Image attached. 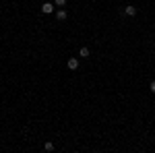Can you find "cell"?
<instances>
[{
	"label": "cell",
	"mask_w": 155,
	"mask_h": 153,
	"mask_svg": "<svg viewBox=\"0 0 155 153\" xmlns=\"http://www.w3.org/2000/svg\"><path fill=\"white\" fill-rule=\"evenodd\" d=\"M54 6H56V4H52V2H44V4H41V12H44V15H50V12H54Z\"/></svg>",
	"instance_id": "obj_1"
},
{
	"label": "cell",
	"mask_w": 155,
	"mask_h": 153,
	"mask_svg": "<svg viewBox=\"0 0 155 153\" xmlns=\"http://www.w3.org/2000/svg\"><path fill=\"white\" fill-rule=\"evenodd\" d=\"M137 12H139V8H137V6H132V4L124 6V15H128V17H137Z\"/></svg>",
	"instance_id": "obj_2"
},
{
	"label": "cell",
	"mask_w": 155,
	"mask_h": 153,
	"mask_svg": "<svg viewBox=\"0 0 155 153\" xmlns=\"http://www.w3.org/2000/svg\"><path fill=\"white\" fill-rule=\"evenodd\" d=\"M66 66H68L71 71H77V68H79V60H77V58H68Z\"/></svg>",
	"instance_id": "obj_3"
},
{
	"label": "cell",
	"mask_w": 155,
	"mask_h": 153,
	"mask_svg": "<svg viewBox=\"0 0 155 153\" xmlns=\"http://www.w3.org/2000/svg\"><path fill=\"white\" fill-rule=\"evenodd\" d=\"M66 17H68V12L64 11V8L56 11V19H58V21H66Z\"/></svg>",
	"instance_id": "obj_4"
},
{
	"label": "cell",
	"mask_w": 155,
	"mask_h": 153,
	"mask_svg": "<svg viewBox=\"0 0 155 153\" xmlns=\"http://www.w3.org/2000/svg\"><path fill=\"white\" fill-rule=\"evenodd\" d=\"M79 56H81V58H89V56H91V52H89V48H87V46H83L81 50H79Z\"/></svg>",
	"instance_id": "obj_5"
},
{
	"label": "cell",
	"mask_w": 155,
	"mask_h": 153,
	"mask_svg": "<svg viewBox=\"0 0 155 153\" xmlns=\"http://www.w3.org/2000/svg\"><path fill=\"white\" fill-rule=\"evenodd\" d=\"M44 149H46V151H54V149H56V145H54L52 141H48L46 145H44Z\"/></svg>",
	"instance_id": "obj_6"
},
{
	"label": "cell",
	"mask_w": 155,
	"mask_h": 153,
	"mask_svg": "<svg viewBox=\"0 0 155 153\" xmlns=\"http://www.w3.org/2000/svg\"><path fill=\"white\" fill-rule=\"evenodd\" d=\"M54 4H56V6H64V4H66V0H54Z\"/></svg>",
	"instance_id": "obj_7"
},
{
	"label": "cell",
	"mask_w": 155,
	"mask_h": 153,
	"mask_svg": "<svg viewBox=\"0 0 155 153\" xmlns=\"http://www.w3.org/2000/svg\"><path fill=\"white\" fill-rule=\"evenodd\" d=\"M149 89H151V93H155V79L149 83Z\"/></svg>",
	"instance_id": "obj_8"
}]
</instances>
